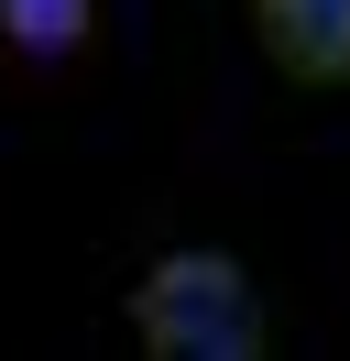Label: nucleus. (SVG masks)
<instances>
[{"label": "nucleus", "instance_id": "3", "mask_svg": "<svg viewBox=\"0 0 350 361\" xmlns=\"http://www.w3.org/2000/svg\"><path fill=\"white\" fill-rule=\"evenodd\" d=\"M99 44V0H0V55L11 66H77Z\"/></svg>", "mask_w": 350, "mask_h": 361}, {"label": "nucleus", "instance_id": "2", "mask_svg": "<svg viewBox=\"0 0 350 361\" xmlns=\"http://www.w3.org/2000/svg\"><path fill=\"white\" fill-rule=\"evenodd\" d=\"M252 33L284 88H350V0H252Z\"/></svg>", "mask_w": 350, "mask_h": 361}, {"label": "nucleus", "instance_id": "1", "mask_svg": "<svg viewBox=\"0 0 350 361\" xmlns=\"http://www.w3.org/2000/svg\"><path fill=\"white\" fill-rule=\"evenodd\" d=\"M131 339L153 361H262L274 329H262V295L230 252H164L131 285Z\"/></svg>", "mask_w": 350, "mask_h": 361}]
</instances>
